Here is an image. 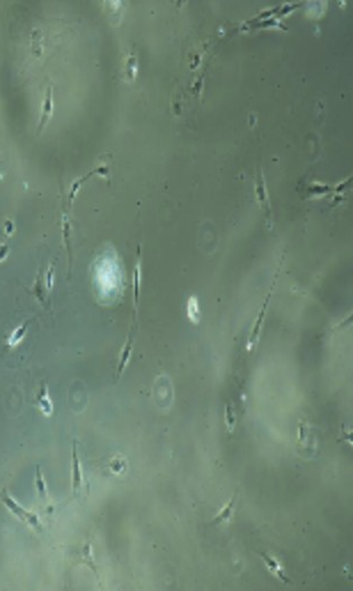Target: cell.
<instances>
[{
	"mask_svg": "<svg viewBox=\"0 0 353 591\" xmlns=\"http://www.w3.org/2000/svg\"><path fill=\"white\" fill-rule=\"evenodd\" d=\"M0 501H2L4 506H5L15 518H18L20 521L24 522L25 525L30 526L32 529H35L38 533L43 529V525H41L39 517H38L36 513L31 512V511L25 510L22 505L19 504L14 498L10 496V494L6 492H2V494H0Z\"/></svg>",
	"mask_w": 353,
	"mask_h": 591,
	"instance_id": "cell-1",
	"label": "cell"
},
{
	"mask_svg": "<svg viewBox=\"0 0 353 591\" xmlns=\"http://www.w3.org/2000/svg\"><path fill=\"white\" fill-rule=\"evenodd\" d=\"M83 488V468L81 458L78 453L77 443H73V451H71V489L73 494L77 496Z\"/></svg>",
	"mask_w": 353,
	"mask_h": 591,
	"instance_id": "cell-2",
	"label": "cell"
},
{
	"mask_svg": "<svg viewBox=\"0 0 353 591\" xmlns=\"http://www.w3.org/2000/svg\"><path fill=\"white\" fill-rule=\"evenodd\" d=\"M274 283L275 282H273L271 290H270V292L267 293V297L265 298L262 308L259 309L257 317H256V320H255V324H254V326H252V329H251V333H250V336H249V349H251V347L254 346L259 339L260 333H262V329H263V326H264L265 317H266V314H267L268 306H270V301L272 298V292H273V289H274Z\"/></svg>",
	"mask_w": 353,
	"mask_h": 591,
	"instance_id": "cell-3",
	"label": "cell"
},
{
	"mask_svg": "<svg viewBox=\"0 0 353 591\" xmlns=\"http://www.w3.org/2000/svg\"><path fill=\"white\" fill-rule=\"evenodd\" d=\"M52 115H53V86H52V84H48L47 89H46V91H45L43 104H41L39 122H38V125H37L38 133L43 131L44 128L46 127V125H47L48 121L50 120Z\"/></svg>",
	"mask_w": 353,
	"mask_h": 591,
	"instance_id": "cell-4",
	"label": "cell"
},
{
	"mask_svg": "<svg viewBox=\"0 0 353 591\" xmlns=\"http://www.w3.org/2000/svg\"><path fill=\"white\" fill-rule=\"evenodd\" d=\"M133 346H134L133 336L131 334H129L128 337H126V339H125L123 347H122V351H121L120 357H119V365H117V370H116V379L117 380L121 379V376L123 375V373L125 372L126 367L129 366L130 360H131L132 353H133Z\"/></svg>",
	"mask_w": 353,
	"mask_h": 591,
	"instance_id": "cell-5",
	"label": "cell"
},
{
	"mask_svg": "<svg viewBox=\"0 0 353 591\" xmlns=\"http://www.w3.org/2000/svg\"><path fill=\"white\" fill-rule=\"evenodd\" d=\"M140 295H141V260L140 252H139L138 261L136 262V266H134L132 274V299L134 307V319H137L138 315V308L139 304H140Z\"/></svg>",
	"mask_w": 353,
	"mask_h": 591,
	"instance_id": "cell-6",
	"label": "cell"
},
{
	"mask_svg": "<svg viewBox=\"0 0 353 591\" xmlns=\"http://www.w3.org/2000/svg\"><path fill=\"white\" fill-rule=\"evenodd\" d=\"M98 174H99V175H102V176H106V175H107V169H106V167H96L95 169H93V170H92V171H90V173H88L87 175L83 176V177H79V178H77V179H76V181H75L73 184H71L70 191H69V194H68V204L70 205V206H71V205H73L74 200H75V198H76V196H77V194H78V192H79V190H81V188H82L83 184L85 183V182L87 181V179L91 177V176H93V175H98Z\"/></svg>",
	"mask_w": 353,
	"mask_h": 591,
	"instance_id": "cell-7",
	"label": "cell"
},
{
	"mask_svg": "<svg viewBox=\"0 0 353 591\" xmlns=\"http://www.w3.org/2000/svg\"><path fill=\"white\" fill-rule=\"evenodd\" d=\"M37 405L44 416L49 417L53 413V401L49 397L47 385L41 384L39 391L37 393Z\"/></svg>",
	"mask_w": 353,
	"mask_h": 591,
	"instance_id": "cell-8",
	"label": "cell"
},
{
	"mask_svg": "<svg viewBox=\"0 0 353 591\" xmlns=\"http://www.w3.org/2000/svg\"><path fill=\"white\" fill-rule=\"evenodd\" d=\"M256 196H257V199L260 204V206H262L265 211L268 212V214H270L271 204H270V199H268V195H267L266 182H265L264 176L262 173H260V175L258 176L257 181H256Z\"/></svg>",
	"mask_w": 353,
	"mask_h": 591,
	"instance_id": "cell-9",
	"label": "cell"
},
{
	"mask_svg": "<svg viewBox=\"0 0 353 591\" xmlns=\"http://www.w3.org/2000/svg\"><path fill=\"white\" fill-rule=\"evenodd\" d=\"M260 557H262L265 565L267 566V569L273 574V575H274L276 578H279V580L281 582H283V583H289V578L284 574L283 569L281 568L280 564L277 563V561L273 558V557L268 556L264 552H260Z\"/></svg>",
	"mask_w": 353,
	"mask_h": 591,
	"instance_id": "cell-10",
	"label": "cell"
},
{
	"mask_svg": "<svg viewBox=\"0 0 353 591\" xmlns=\"http://www.w3.org/2000/svg\"><path fill=\"white\" fill-rule=\"evenodd\" d=\"M31 322H32V320H29L27 322H24L23 325L16 327V328L11 333L10 337H8V339H7V345L10 347L18 346L20 343L23 341L25 335H27L28 329H29V327H30Z\"/></svg>",
	"mask_w": 353,
	"mask_h": 591,
	"instance_id": "cell-11",
	"label": "cell"
},
{
	"mask_svg": "<svg viewBox=\"0 0 353 591\" xmlns=\"http://www.w3.org/2000/svg\"><path fill=\"white\" fill-rule=\"evenodd\" d=\"M235 503H237V493H235L234 496L232 497V499L227 503L224 509H222L219 512V514H218L217 517L214 518V520L211 522V526L220 525V523H224L227 521V520H229L230 517H232L233 511L235 509Z\"/></svg>",
	"mask_w": 353,
	"mask_h": 591,
	"instance_id": "cell-12",
	"label": "cell"
},
{
	"mask_svg": "<svg viewBox=\"0 0 353 591\" xmlns=\"http://www.w3.org/2000/svg\"><path fill=\"white\" fill-rule=\"evenodd\" d=\"M35 484H36L38 497L40 498V501H43L44 503L47 502V499H48L47 483H46V480H45V477H44V474H43V473H41L39 466L36 467V481H35Z\"/></svg>",
	"mask_w": 353,
	"mask_h": 591,
	"instance_id": "cell-13",
	"label": "cell"
},
{
	"mask_svg": "<svg viewBox=\"0 0 353 591\" xmlns=\"http://www.w3.org/2000/svg\"><path fill=\"white\" fill-rule=\"evenodd\" d=\"M35 293L37 296V298L39 299V301L41 304H45V297H46V288H45V282H44V278H43V270L39 271V274H38L37 279H36V283H35Z\"/></svg>",
	"mask_w": 353,
	"mask_h": 591,
	"instance_id": "cell-14",
	"label": "cell"
},
{
	"mask_svg": "<svg viewBox=\"0 0 353 591\" xmlns=\"http://www.w3.org/2000/svg\"><path fill=\"white\" fill-rule=\"evenodd\" d=\"M187 314L188 317L191 319L193 322L199 321L200 319V307L199 301H197L196 297H191L187 301Z\"/></svg>",
	"mask_w": 353,
	"mask_h": 591,
	"instance_id": "cell-15",
	"label": "cell"
},
{
	"mask_svg": "<svg viewBox=\"0 0 353 591\" xmlns=\"http://www.w3.org/2000/svg\"><path fill=\"white\" fill-rule=\"evenodd\" d=\"M54 280H55V266H54L53 262H50L48 265L47 270H46L45 278H44L45 288H46V291H47V293H50L53 290Z\"/></svg>",
	"mask_w": 353,
	"mask_h": 591,
	"instance_id": "cell-16",
	"label": "cell"
},
{
	"mask_svg": "<svg viewBox=\"0 0 353 591\" xmlns=\"http://www.w3.org/2000/svg\"><path fill=\"white\" fill-rule=\"evenodd\" d=\"M225 423L227 426V430H228L229 433H232L235 427V423H237V418L234 416L233 406L230 404H227L225 406Z\"/></svg>",
	"mask_w": 353,
	"mask_h": 591,
	"instance_id": "cell-17",
	"label": "cell"
},
{
	"mask_svg": "<svg viewBox=\"0 0 353 591\" xmlns=\"http://www.w3.org/2000/svg\"><path fill=\"white\" fill-rule=\"evenodd\" d=\"M83 560H84V563L90 566V568L92 569V571H93L96 575H98V568H96L95 563L93 560V555H92V548H91L90 543H87L85 548L83 549Z\"/></svg>",
	"mask_w": 353,
	"mask_h": 591,
	"instance_id": "cell-18",
	"label": "cell"
},
{
	"mask_svg": "<svg viewBox=\"0 0 353 591\" xmlns=\"http://www.w3.org/2000/svg\"><path fill=\"white\" fill-rule=\"evenodd\" d=\"M62 230H63V240L66 242V245H67V250H68L69 252V257H70V267H71V253H70V223L68 221V217L65 216L63 217V223H62Z\"/></svg>",
	"mask_w": 353,
	"mask_h": 591,
	"instance_id": "cell-19",
	"label": "cell"
},
{
	"mask_svg": "<svg viewBox=\"0 0 353 591\" xmlns=\"http://www.w3.org/2000/svg\"><path fill=\"white\" fill-rule=\"evenodd\" d=\"M111 464H113V465H111V466H110L111 471H112L113 473H116V474H120V473L124 472V469H125V467H126V466H125V463H124V462H120V464H119V460H115V459L112 460Z\"/></svg>",
	"mask_w": 353,
	"mask_h": 591,
	"instance_id": "cell-20",
	"label": "cell"
},
{
	"mask_svg": "<svg viewBox=\"0 0 353 591\" xmlns=\"http://www.w3.org/2000/svg\"><path fill=\"white\" fill-rule=\"evenodd\" d=\"M8 253H10V246L6 243L0 245V261H4L7 258Z\"/></svg>",
	"mask_w": 353,
	"mask_h": 591,
	"instance_id": "cell-21",
	"label": "cell"
},
{
	"mask_svg": "<svg viewBox=\"0 0 353 591\" xmlns=\"http://www.w3.org/2000/svg\"><path fill=\"white\" fill-rule=\"evenodd\" d=\"M13 232H14V224H13L12 221L8 220V221L5 222V234H6V236L10 237L11 235L13 234Z\"/></svg>",
	"mask_w": 353,
	"mask_h": 591,
	"instance_id": "cell-22",
	"label": "cell"
}]
</instances>
